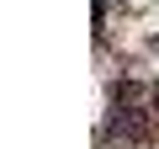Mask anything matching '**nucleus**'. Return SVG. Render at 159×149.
I'll return each mask as SVG.
<instances>
[{
    "label": "nucleus",
    "mask_w": 159,
    "mask_h": 149,
    "mask_svg": "<svg viewBox=\"0 0 159 149\" xmlns=\"http://www.w3.org/2000/svg\"><path fill=\"white\" fill-rule=\"evenodd\" d=\"M111 138H122V144L143 138V112H117L111 117Z\"/></svg>",
    "instance_id": "1"
},
{
    "label": "nucleus",
    "mask_w": 159,
    "mask_h": 149,
    "mask_svg": "<svg viewBox=\"0 0 159 149\" xmlns=\"http://www.w3.org/2000/svg\"><path fill=\"white\" fill-rule=\"evenodd\" d=\"M154 107H159V91H154Z\"/></svg>",
    "instance_id": "2"
}]
</instances>
